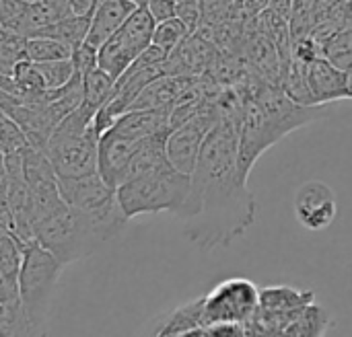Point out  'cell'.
Returning a JSON list of instances; mask_svg holds the SVG:
<instances>
[{"label":"cell","instance_id":"836d02e7","mask_svg":"<svg viewBox=\"0 0 352 337\" xmlns=\"http://www.w3.org/2000/svg\"><path fill=\"white\" fill-rule=\"evenodd\" d=\"M177 2H184V0H177Z\"/></svg>","mask_w":352,"mask_h":337},{"label":"cell","instance_id":"603a6c76","mask_svg":"<svg viewBox=\"0 0 352 337\" xmlns=\"http://www.w3.org/2000/svg\"><path fill=\"white\" fill-rule=\"evenodd\" d=\"M0 138H2V156L23 152L27 146H31L25 130L4 113H2V134H0Z\"/></svg>","mask_w":352,"mask_h":337},{"label":"cell","instance_id":"cb8c5ba5","mask_svg":"<svg viewBox=\"0 0 352 337\" xmlns=\"http://www.w3.org/2000/svg\"><path fill=\"white\" fill-rule=\"evenodd\" d=\"M72 62L76 66V72L78 74H89L91 70L99 68V49L93 47L91 43H82L74 49L72 54Z\"/></svg>","mask_w":352,"mask_h":337},{"label":"cell","instance_id":"7c38bea8","mask_svg":"<svg viewBox=\"0 0 352 337\" xmlns=\"http://www.w3.org/2000/svg\"><path fill=\"white\" fill-rule=\"evenodd\" d=\"M307 82L316 105H328L334 101L351 99L349 72L338 68L326 56H320L307 64Z\"/></svg>","mask_w":352,"mask_h":337},{"label":"cell","instance_id":"44dd1931","mask_svg":"<svg viewBox=\"0 0 352 337\" xmlns=\"http://www.w3.org/2000/svg\"><path fill=\"white\" fill-rule=\"evenodd\" d=\"M190 35H192V31H190L188 25L177 16V19L165 21V23H157L153 43H155L157 47H161L167 56H171V54H173Z\"/></svg>","mask_w":352,"mask_h":337},{"label":"cell","instance_id":"4fadbf2b","mask_svg":"<svg viewBox=\"0 0 352 337\" xmlns=\"http://www.w3.org/2000/svg\"><path fill=\"white\" fill-rule=\"evenodd\" d=\"M0 337H50L33 325L23 309L19 282H0Z\"/></svg>","mask_w":352,"mask_h":337},{"label":"cell","instance_id":"ac0fdd59","mask_svg":"<svg viewBox=\"0 0 352 337\" xmlns=\"http://www.w3.org/2000/svg\"><path fill=\"white\" fill-rule=\"evenodd\" d=\"M74 49L56 39V37H29L27 39V60L35 62V64H43V62H54V60H66L72 58Z\"/></svg>","mask_w":352,"mask_h":337},{"label":"cell","instance_id":"8fae6325","mask_svg":"<svg viewBox=\"0 0 352 337\" xmlns=\"http://www.w3.org/2000/svg\"><path fill=\"white\" fill-rule=\"evenodd\" d=\"M144 142L146 140L122 136L111 128L99 138V173L111 187L118 189L126 181L130 165L144 146Z\"/></svg>","mask_w":352,"mask_h":337},{"label":"cell","instance_id":"ffe728a7","mask_svg":"<svg viewBox=\"0 0 352 337\" xmlns=\"http://www.w3.org/2000/svg\"><path fill=\"white\" fill-rule=\"evenodd\" d=\"M322 56H326L330 62H334L338 68L351 72L352 70V27H344L336 31L324 45Z\"/></svg>","mask_w":352,"mask_h":337},{"label":"cell","instance_id":"f546056e","mask_svg":"<svg viewBox=\"0 0 352 337\" xmlns=\"http://www.w3.org/2000/svg\"><path fill=\"white\" fill-rule=\"evenodd\" d=\"M43 2L50 6V10L56 14V19H64V16L72 14L70 12V0H43Z\"/></svg>","mask_w":352,"mask_h":337},{"label":"cell","instance_id":"7a4b0ae2","mask_svg":"<svg viewBox=\"0 0 352 337\" xmlns=\"http://www.w3.org/2000/svg\"><path fill=\"white\" fill-rule=\"evenodd\" d=\"M128 220L122 208L109 214H89L64 202L33 229V239L50 249L64 266H70L93 255L103 243L113 239Z\"/></svg>","mask_w":352,"mask_h":337},{"label":"cell","instance_id":"4dcf8cb0","mask_svg":"<svg viewBox=\"0 0 352 337\" xmlns=\"http://www.w3.org/2000/svg\"><path fill=\"white\" fill-rule=\"evenodd\" d=\"M130 2H136L138 6H146V2H148V0H130Z\"/></svg>","mask_w":352,"mask_h":337},{"label":"cell","instance_id":"7402d4cb","mask_svg":"<svg viewBox=\"0 0 352 337\" xmlns=\"http://www.w3.org/2000/svg\"><path fill=\"white\" fill-rule=\"evenodd\" d=\"M43 80H45V86L47 89H62L64 84H68L74 74H76V66L72 62V58H66V60H54V62H43V64H37Z\"/></svg>","mask_w":352,"mask_h":337},{"label":"cell","instance_id":"e575fe53","mask_svg":"<svg viewBox=\"0 0 352 337\" xmlns=\"http://www.w3.org/2000/svg\"><path fill=\"white\" fill-rule=\"evenodd\" d=\"M206 329H208V327H206Z\"/></svg>","mask_w":352,"mask_h":337},{"label":"cell","instance_id":"8992f818","mask_svg":"<svg viewBox=\"0 0 352 337\" xmlns=\"http://www.w3.org/2000/svg\"><path fill=\"white\" fill-rule=\"evenodd\" d=\"M157 21L146 6L136 8V12L124 23V27L99 47V68H103L116 80L138 60V56L153 45Z\"/></svg>","mask_w":352,"mask_h":337},{"label":"cell","instance_id":"3957f363","mask_svg":"<svg viewBox=\"0 0 352 337\" xmlns=\"http://www.w3.org/2000/svg\"><path fill=\"white\" fill-rule=\"evenodd\" d=\"M97 113L80 103L52 132L43 150L52 161L58 177H80L99 171V134L95 128Z\"/></svg>","mask_w":352,"mask_h":337},{"label":"cell","instance_id":"484cf974","mask_svg":"<svg viewBox=\"0 0 352 337\" xmlns=\"http://www.w3.org/2000/svg\"><path fill=\"white\" fill-rule=\"evenodd\" d=\"M146 8L151 10L157 23H165L177 19V0H148Z\"/></svg>","mask_w":352,"mask_h":337},{"label":"cell","instance_id":"d6a6232c","mask_svg":"<svg viewBox=\"0 0 352 337\" xmlns=\"http://www.w3.org/2000/svg\"><path fill=\"white\" fill-rule=\"evenodd\" d=\"M23 2H29V4H35V2H43V0H23Z\"/></svg>","mask_w":352,"mask_h":337},{"label":"cell","instance_id":"9c48e42d","mask_svg":"<svg viewBox=\"0 0 352 337\" xmlns=\"http://www.w3.org/2000/svg\"><path fill=\"white\" fill-rule=\"evenodd\" d=\"M58 187L68 206L89 214H109L120 210L118 189L111 187L101 173L80 177H58Z\"/></svg>","mask_w":352,"mask_h":337},{"label":"cell","instance_id":"83f0119b","mask_svg":"<svg viewBox=\"0 0 352 337\" xmlns=\"http://www.w3.org/2000/svg\"><path fill=\"white\" fill-rule=\"evenodd\" d=\"M101 0H70V12L76 16H93Z\"/></svg>","mask_w":352,"mask_h":337},{"label":"cell","instance_id":"277c9868","mask_svg":"<svg viewBox=\"0 0 352 337\" xmlns=\"http://www.w3.org/2000/svg\"><path fill=\"white\" fill-rule=\"evenodd\" d=\"M192 175L177 171L169 161L118 187V200L128 218L169 212L177 216L190 196Z\"/></svg>","mask_w":352,"mask_h":337},{"label":"cell","instance_id":"f1b7e54d","mask_svg":"<svg viewBox=\"0 0 352 337\" xmlns=\"http://www.w3.org/2000/svg\"><path fill=\"white\" fill-rule=\"evenodd\" d=\"M241 6H243V12L252 19V16L266 12L270 8V0H241Z\"/></svg>","mask_w":352,"mask_h":337},{"label":"cell","instance_id":"9a60e30c","mask_svg":"<svg viewBox=\"0 0 352 337\" xmlns=\"http://www.w3.org/2000/svg\"><path fill=\"white\" fill-rule=\"evenodd\" d=\"M111 130L134 140L171 134V109H130L116 119Z\"/></svg>","mask_w":352,"mask_h":337},{"label":"cell","instance_id":"6da1fadb","mask_svg":"<svg viewBox=\"0 0 352 337\" xmlns=\"http://www.w3.org/2000/svg\"><path fill=\"white\" fill-rule=\"evenodd\" d=\"M219 119L210 130L196 169L190 196L175 216L184 237L200 251L233 245L256 222V198L239 169V124L243 99L231 93L217 99Z\"/></svg>","mask_w":352,"mask_h":337},{"label":"cell","instance_id":"52a82bcc","mask_svg":"<svg viewBox=\"0 0 352 337\" xmlns=\"http://www.w3.org/2000/svg\"><path fill=\"white\" fill-rule=\"evenodd\" d=\"M260 309V290L248 278H227L202 297L204 325H248Z\"/></svg>","mask_w":352,"mask_h":337},{"label":"cell","instance_id":"e0dca14e","mask_svg":"<svg viewBox=\"0 0 352 337\" xmlns=\"http://www.w3.org/2000/svg\"><path fill=\"white\" fill-rule=\"evenodd\" d=\"M91 19L93 16H76V14H68L64 19H58L56 23H52L45 31H41L39 35L45 37H56L64 43H68L72 49H76L78 45L87 43L89 37V29H91ZM37 35V37H39Z\"/></svg>","mask_w":352,"mask_h":337},{"label":"cell","instance_id":"5b68a950","mask_svg":"<svg viewBox=\"0 0 352 337\" xmlns=\"http://www.w3.org/2000/svg\"><path fill=\"white\" fill-rule=\"evenodd\" d=\"M66 266L41 243L25 245L23 266L19 274V294L23 309L33 325L50 332V313L60 274Z\"/></svg>","mask_w":352,"mask_h":337},{"label":"cell","instance_id":"5bb4252c","mask_svg":"<svg viewBox=\"0 0 352 337\" xmlns=\"http://www.w3.org/2000/svg\"><path fill=\"white\" fill-rule=\"evenodd\" d=\"M136 8L140 6L130 0H101L93 12L87 43L99 49L124 27V23L136 12Z\"/></svg>","mask_w":352,"mask_h":337},{"label":"cell","instance_id":"d4e9b609","mask_svg":"<svg viewBox=\"0 0 352 337\" xmlns=\"http://www.w3.org/2000/svg\"><path fill=\"white\" fill-rule=\"evenodd\" d=\"M29 8L23 0H0V29H10Z\"/></svg>","mask_w":352,"mask_h":337},{"label":"cell","instance_id":"ba28073f","mask_svg":"<svg viewBox=\"0 0 352 337\" xmlns=\"http://www.w3.org/2000/svg\"><path fill=\"white\" fill-rule=\"evenodd\" d=\"M217 99L214 101L206 99L202 109L192 119H188L179 128L171 130V134L167 138V146H165L167 159L177 171H182L186 175L194 173L196 163H198L200 152H202V146H204L210 130L214 128V124L219 119Z\"/></svg>","mask_w":352,"mask_h":337},{"label":"cell","instance_id":"30bf717a","mask_svg":"<svg viewBox=\"0 0 352 337\" xmlns=\"http://www.w3.org/2000/svg\"><path fill=\"white\" fill-rule=\"evenodd\" d=\"M295 216L307 231H326L338 216L336 194L324 181H307L295 194Z\"/></svg>","mask_w":352,"mask_h":337},{"label":"cell","instance_id":"1f68e13d","mask_svg":"<svg viewBox=\"0 0 352 337\" xmlns=\"http://www.w3.org/2000/svg\"><path fill=\"white\" fill-rule=\"evenodd\" d=\"M349 89H351V99H352V70L349 72Z\"/></svg>","mask_w":352,"mask_h":337},{"label":"cell","instance_id":"2e32d148","mask_svg":"<svg viewBox=\"0 0 352 337\" xmlns=\"http://www.w3.org/2000/svg\"><path fill=\"white\" fill-rule=\"evenodd\" d=\"M82 86H85L82 103L91 107L95 113H99L116 93V78L109 76L103 68H95L82 76Z\"/></svg>","mask_w":352,"mask_h":337},{"label":"cell","instance_id":"4316f807","mask_svg":"<svg viewBox=\"0 0 352 337\" xmlns=\"http://www.w3.org/2000/svg\"><path fill=\"white\" fill-rule=\"evenodd\" d=\"M295 4H297V0H270V8L268 10H272L274 14H278L280 19L291 23L293 12H295Z\"/></svg>","mask_w":352,"mask_h":337},{"label":"cell","instance_id":"d6986e66","mask_svg":"<svg viewBox=\"0 0 352 337\" xmlns=\"http://www.w3.org/2000/svg\"><path fill=\"white\" fill-rule=\"evenodd\" d=\"M23 60H27V37L0 29V76H10Z\"/></svg>","mask_w":352,"mask_h":337}]
</instances>
